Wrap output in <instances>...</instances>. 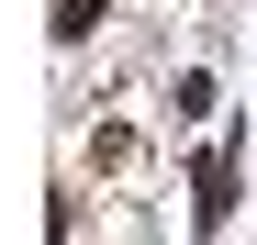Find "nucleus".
I'll return each mask as SVG.
<instances>
[{"label": "nucleus", "instance_id": "obj_1", "mask_svg": "<svg viewBox=\"0 0 257 245\" xmlns=\"http://www.w3.org/2000/svg\"><path fill=\"white\" fill-rule=\"evenodd\" d=\"M190 190H201L190 212H201V234H212V223L235 212V156H201V168H190Z\"/></svg>", "mask_w": 257, "mask_h": 245}, {"label": "nucleus", "instance_id": "obj_2", "mask_svg": "<svg viewBox=\"0 0 257 245\" xmlns=\"http://www.w3.org/2000/svg\"><path fill=\"white\" fill-rule=\"evenodd\" d=\"M101 12H112V0H56V45H78V34H90Z\"/></svg>", "mask_w": 257, "mask_h": 245}]
</instances>
